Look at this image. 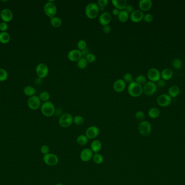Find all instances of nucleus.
<instances>
[{"mask_svg": "<svg viewBox=\"0 0 185 185\" xmlns=\"http://www.w3.org/2000/svg\"><path fill=\"white\" fill-rule=\"evenodd\" d=\"M99 7L95 3H88L85 8V14L86 16L89 19H95L99 13Z\"/></svg>", "mask_w": 185, "mask_h": 185, "instance_id": "f257e3e1", "label": "nucleus"}, {"mask_svg": "<svg viewBox=\"0 0 185 185\" xmlns=\"http://www.w3.org/2000/svg\"><path fill=\"white\" fill-rule=\"evenodd\" d=\"M128 92L131 97H138L143 93V87L135 82H131L128 87Z\"/></svg>", "mask_w": 185, "mask_h": 185, "instance_id": "f03ea898", "label": "nucleus"}, {"mask_svg": "<svg viewBox=\"0 0 185 185\" xmlns=\"http://www.w3.org/2000/svg\"><path fill=\"white\" fill-rule=\"evenodd\" d=\"M42 114L46 117H51L55 112V107L51 101L44 102L41 107Z\"/></svg>", "mask_w": 185, "mask_h": 185, "instance_id": "7ed1b4c3", "label": "nucleus"}, {"mask_svg": "<svg viewBox=\"0 0 185 185\" xmlns=\"http://www.w3.org/2000/svg\"><path fill=\"white\" fill-rule=\"evenodd\" d=\"M152 127L151 123L147 121L140 122L138 125L139 133L143 137H148L152 133Z\"/></svg>", "mask_w": 185, "mask_h": 185, "instance_id": "20e7f679", "label": "nucleus"}, {"mask_svg": "<svg viewBox=\"0 0 185 185\" xmlns=\"http://www.w3.org/2000/svg\"><path fill=\"white\" fill-rule=\"evenodd\" d=\"M54 1H49L44 7V12L50 18L55 16L58 10L56 5L54 3Z\"/></svg>", "mask_w": 185, "mask_h": 185, "instance_id": "39448f33", "label": "nucleus"}, {"mask_svg": "<svg viewBox=\"0 0 185 185\" xmlns=\"http://www.w3.org/2000/svg\"><path fill=\"white\" fill-rule=\"evenodd\" d=\"M58 123L60 126L62 128H68L73 123V117L71 114L66 113L61 115L60 117Z\"/></svg>", "mask_w": 185, "mask_h": 185, "instance_id": "423d86ee", "label": "nucleus"}, {"mask_svg": "<svg viewBox=\"0 0 185 185\" xmlns=\"http://www.w3.org/2000/svg\"><path fill=\"white\" fill-rule=\"evenodd\" d=\"M43 159L44 162L49 166L57 165L59 161L58 156L53 153H48L46 155H44Z\"/></svg>", "mask_w": 185, "mask_h": 185, "instance_id": "0eeeda50", "label": "nucleus"}, {"mask_svg": "<svg viewBox=\"0 0 185 185\" xmlns=\"http://www.w3.org/2000/svg\"><path fill=\"white\" fill-rule=\"evenodd\" d=\"M157 90V85L154 82H146L143 87V92L147 96H152L155 93Z\"/></svg>", "mask_w": 185, "mask_h": 185, "instance_id": "6e6552de", "label": "nucleus"}, {"mask_svg": "<svg viewBox=\"0 0 185 185\" xmlns=\"http://www.w3.org/2000/svg\"><path fill=\"white\" fill-rule=\"evenodd\" d=\"M36 72L39 78H44L48 74V67L44 63H40L37 66Z\"/></svg>", "mask_w": 185, "mask_h": 185, "instance_id": "1a4fd4ad", "label": "nucleus"}, {"mask_svg": "<svg viewBox=\"0 0 185 185\" xmlns=\"http://www.w3.org/2000/svg\"><path fill=\"white\" fill-rule=\"evenodd\" d=\"M27 104L30 109L33 110H37L41 106V100L39 96L34 95L29 97Z\"/></svg>", "mask_w": 185, "mask_h": 185, "instance_id": "9d476101", "label": "nucleus"}, {"mask_svg": "<svg viewBox=\"0 0 185 185\" xmlns=\"http://www.w3.org/2000/svg\"><path fill=\"white\" fill-rule=\"evenodd\" d=\"M172 102V98L168 94H161L157 98V103L159 106L167 107L170 105Z\"/></svg>", "mask_w": 185, "mask_h": 185, "instance_id": "9b49d317", "label": "nucleus"}, {"mask_svg": "<svg viewBox=\"0 0 185 185\" xmlns=\"http://www.w3.org/2000/svg\"><path fill=\"white\" fill-rule=\"evenodd\" d=\"M147 77L151 82H157L161 79V73L156 68H151L147 72Z\"/></svg>", "mask_w": 185, "mask_h": 185, "instance_id": "f8f14e48", "label": "nucleus"}, {"mask_svg": "<svg viewBox=\"0 0 185 185\" xmlns=\"http://www.w3.org/2000/svg\"><path fill=\"white\" fill-rule=\"evenodd\" d=\"M100 133V130L97 126H92L88 127L86 131V136L88 139L92 140L97 137Z\"/></svg>", "mask_w": 185, "mask_h": 185, "instance_id": "ddd939ff", "label": "nucleus"}, {"mask_svg": "<svg viewBox=\"0 0 185 185\" xmlns=\"http://www.w3.org/2000/svg\"><path fill=\"white\" fill-rule=\"evenodd\" d=\"M82 57L81 51L79 49H72L68 52L67 58L71 62H78Z\"/></svg>", "mask_w": 185, "mask_h": 185, "instance_id": "4468645a", "label": "nucleus"}, {"mask_svg": "<svg viewBox=\"0 0 185 185\" xmlns=\"http://www.w3.org/2000/svg\"><path fill=\"white\" fill-rule=\"evenodd\" d=\"M111 20L112 15L110 12H102L99 17V22L100 25L103 26L109 25L111 22Z\"/></svg>", "mask_w": 185, "mask_h": 185, "instance_id": "2eb2a0df", "label": "nucleus"}, {"mask_svg": "<svg viewBox=\"0 0 185 185\" xmlns=\"http://www.w3.org/2000/svg\"><path fill=\"white\" fill-rule=\"evenodd\" d=\"M126 87V83L122 79H117L114 83L113 87L115 91L117 93H121L124 91Z\"/></svg>", "mask_w": 185, "mask_h": 185, "instance_id": "dca6fc26", "label": "nucleus"}, {"mask_svg": "<svg viewBox=\"0 0 185 185\" xmlns=\"http://www.w3.org/2000/svg\"><path fill=\"white\" fill-rule=\"evenodd\" d=\"M0 17L3 22H9L12 20L13 17V13L12 11L9 9L5 8L1 10L0 13Z\"/></svg>", "mask_w": 185, "mask_h": 185, "instance_id": "f3484780", "label": "nucleus"}, {"mask_svg": "<svg viewBox=\"0 0 185 185\" xmlns=\"http://www.w3.org/2000/svg\"><path fill=\"white\" fill-rule=\"evenodd\" d=\"M144 14L141 10H134L130 15V19L132 22L138 23L144 19Z\"/></svg>", "mask_w": 185, "mask_h": 185, "instance_id": "a211bd4d", "label": "nucleus"}, {"mask_svg": "<svg viewBox=\"0 0 185 185\" xmlns=\"http://www.w3.org/2000/svg\"><path fill=\"white\" fill-rule=\"evenodd\" d=\"M93 152L89 148H85L81 152L80 158L83 162H88L92 159Z\"/></svg>", "mask_w": 185, "mask_h": 185, "instance_id": "6ab92c4d", "label": "nucleus"}, {"mask_svg": "<svg viewBox=\"0 0 185 185\" xmlns=\"http://www.w3.org/2000/svg\"><path fill=\"white\" fill-rule=\"evenodd\" d=\"M152 5L153 3L151 0H140L139 1V8L142 12H147L150 10Z\"/></svg>", "mask_w": 185, "mask_h": 185, "instance_id": "aec40b11", "label": "nucleus"}, {"mask_svg": "<svg viewBox=\"0 0 185 185\" xmlns=\"http://www.w3.org/2000/svg\"><path fill=\"white\" fill-rule=\"evenodd\" d=\"M112 5L119 10H124L127 5V0H112Z\"/></svg>", "mask_w": 185, "mask_h": 185, "instance_id": "412c9836", "label": "nucleus"}, {"mask_svg": "<svg viewBox=\"0 0 185 185\" xmlns=\"http://www.w3.org/2000/svg\"><path fill=\"white\" fill-rule=\"evenodd\" d=\"M173 76V71L170 69L166 68L161 72V77L165 80H170Z\"/></svg>", "mask_w": 185, "mask_h": 185, "instance_id": "4be33fe9", "label": "nucleus"}, {"mask_svg": "<svg viewBox=\"0 0 185 185\" xmlns=\"http://www.w3.org/2000/svg\"><path fill=\"white\" fill-rule=\"evenodd\" d=\"M102 148V143L99 140H94L92 141L91 145H90V149L92 151V152L97 153L100 151Z\"/></svg>", "mask_w": 185, "mask_h": 185, "instance_id": "5701e85b", "label": "nucleus"}, {"mask_svg": "<svg viewBox=\"0 0 185 185\" xmlns=\"http://www.w3.org/2000/svg\"><path fill=\"white\" fill-rule=\"evenodd\" d=\"M168 95L171 98H175L180 94V89L177 85L171 86L168 89Z\"/></svg>", "mask_w": 185, "mask_h": 185, "instance_id": "b1692460", "label": "nucleus"}, {"mask_svg": "<svg viewBox=\"0 0 185 185\" xmlns=\"http://www.w3.org/2000/svg\"><path fill=\"white\" fill-rule=\"evenodd\" d=\"M148 115L151 119H157L160 115V111L158 108L155 107H153L149 110Z\"/></svg>", "mask_w": 185, "mask_h": 185, "instance_id": "393cba45", "label": "nucleus"}, {"mask_svg": "<svg viewBox=\"0 0 185 185\" xmlns=\"http://www.w3.org/2000/svg\"><path fill=\"white\" fill-rule=\"evenodd\" d=\"M50 22L51 26L54 28L60 27L62 24V20L60 17L54 16L51 18Z\"/></svg>", "mask_w": 185, "mask_h": 185, "instance_id": "a878e982", "label": "nucleus"}, {"mask_svg": "<svg viewBox=\"0 0 185 185\" xmlns=\"http://www.w3.org/2000/svg\"><path fill=\"white\" fill-rule=\"evenodd\" d=\"M23 92L26 96L30 97L33 96L35 94L36 90L34 87L29 85V86L24 87V89H23Z\"/></svg>", "mask_w": 185, "mask_h": 185, "instance_id": "bb28decb", "label": "nucleus"}, {"mask_svg": "<svg viewBox=\"0 0 185 185\" xmlns=\"http://www.w3.org/2000/svg\"><path fill=\"white\" fill-rule=\"evenodd\" d=\"M118 19L122 23L126 22L129 18V14L127 12L126 10H121L119 12V14L118 15Z\"/></svg>", "mask_w": 185, "mask_h": 185, "instance_id": "cd10ccee", "label": "nucleus"}, {"mask_svg": "<svg viewBox=\"0 0 185 185\" xmlns=\"http://www.w3.org/2000/svg\"><path fill=\"white\" fill-rule=\"evenodd\" d=\"M10 36L7 32H1L0 33V42L5 44L9 42Z\"/></svg>", "mask_w": 185, "mask_h": 185, "instance_id": "c85d7f7f", "label": "nucleus"}, {"mask_svg": "<svg viewBox=\"0 0 185 185\" xmlns=\"http://www.w3.org/2000/svg\"><path fill=\"white\" fill-rule=\"evenodd\" d=\"M88 141V139L86 136L84 135H79L76 139V142L79 146H85L86 144L87 143Z\"/></svg>", "mask_w": 185, "mask_h": 185, "instance_id": "c756f323", "label": "nucleus"}, {"mask_svg": "<svg viewBox=\"0 0 185 185\" xmlns=\"http://www.w3.org/2000/svg\"><path fill=\"white\" fill-rule=\"evenodd\" d=\"M92 158L94 162L97 165L101 164L103 161V156L99 153H95V154H94Z\"/></svg>", "mask_w": 185, "mask_h": 185, "instance_id": "7c9ffc66", "label": "nucleus"}, {"mask_svg": "<svg viewBox=\"0 0 185 185\" xmlns=\"http://www.w3.org/2000/svg\"><path fill=\"white\" fill-rule=\"evenodd\" d=\"M87 60L86 59V58L82 57L77 62V65L80 69H85L88 66Z\"/></svg>", "mask_w": 185, "mask_h": 185, "instance_id": "2f4dec72", "label": "nucleus"}, {"mask_svg": "<svg viewBox=\"0 0 185 185\" xmlns=\"http://www.w3.org/2000/svg\"><path fill=\"white\" fill-rule=\"evenodd\" d=\"M172 65L174 69H180L183 66V62L179 58H175L173 60Z\"/></svg>", "mask_w": 185, "mask_h": 185, "instance_id": "473e14b6", "label": "nucleus"}, {"mask_svg": "<svg viewBox=\"0 0 185 185\" xmlns=\"http://www.w3.org/2000/svg\"><path fill=\"white\" fill-rule=\"evenodd\" d=\"M39 98L40 99L41 101L44 102L49 101L51 98V95L47 91H43L41 92L39 96Z\"/></svg>", "mask_w": 185, "mask_h": 185, "instance_id": "72a5a7b5", "label": "nucleus"}, {"mask_svg": "<svg viewBox=\"0 0 185 185\" xmlns=\"http://www.w3.org/2000/svg\"><path fill=\"white\" fill-rule=\"evenodd\" d=\"M84 119L82 116L80 115H77L73 117V123L76 126H82L84 123Z\"/></svg>", "mask_w": 185, "mask_h": 185, "instance_id": "f704fd0d", "label": "nucleus"}, {"mask_svg": "<svg viewBox=\"0 0 185 185\" xmlns=\"http://www.w3.org/2000/svg\"><path fill=\"white\" fill-rule=\"evenodd\" d=\"M8 77L7 71L2 68H0V82H3Z\"/></svg>", "mask_w": 185, "mask_h": 185, "instance_id": "c9c22d12", "label": "nucleus"}, {"mask_svg": "<svg viewBox=\"0 0 185 185\" xmlns=\"http://www.w3.org/2000/svg\"><path fill=\"white\" fill-rule=\"evenodd\" d=\"M146 80H147V79H146V76L142 74H140L139 76H138L135 78V82L141 85L146 84Z\"/></svg>", "mask_w": 185, "mask_h": 185, "instance_id": "e433bc0d", "label": "nucleus"}, {"mask_svg": "<svg viewBox=\"0 0 185 185\" xmlns=\"http://www.w3.org/2000/svg\"><path fill=\"white\" fill-rule=\"evenodd\" d=\"M123 80L124 82L127 83H131V82H134L133 81V76L131 73H126L123 76Z\"/></svg>", "mask_w": 185, "mask_h": 185, "instance_id": "4c0bfd02", "label": "nucleus"}, {"mask_svg": "<svg viewBox=\"0 0 185 185\" xmlns=\"http://www.w3.org/2000/svg\"><path fill=\"white\" fill-rule=\"evenodd\" d=\"M77 47L78 49H79L81 51H82L84 49L87 48V42H86L84 40H80L78 41L77 44Z\"/></svg>", "mask_w": 185, "mask_h": 185, "instance_id": "58836bf2", "label": "nucleus"}, {"mask_svg": "<svg viewBox=\"0 0 185 185\" xmlns=\"http://www.w3.org/2000/svg\"><path fill=\"white\" fill-rule=\"evenodd\" d=\"M135 118H136L138 121L142 122V121H145V119L146 117L145 114L144 113L143 111H138L136 112L135 113Z\"/></svg>", "mask_w": 185, "mask_h": 185, "instance_id": "ea45409f", "label": "nucleus"}, {"mask_svg": "<svg viewBox=\"0 0 185 185\" xmlns=\"http://www.w3.org/2000/svg\"><path fill=\"white\" fill-rule=\"evenodd\" d=\"M86 59L87 60L88 63H92L95 62L96 60V57L95 55L92 53H89L88 55L86 57Z\"/></svg>", "mask_w": 185, "mask_h": 185, "instance_id": "a19ab883", "label": "nucleus"}, {"mask_svg": "<svg viewBox=\"0 0 185 185\" xmlns=\"http://www.w3.org/2000/svg\"><path fill=\"white\" fill-rule=\"evenodd\" d=\"M153 20V16L150 13H147L146 14H144V20L145 22L147 23H151L152 22Z\"/></svg>", "mask_w": 185, "mask_h": 185, "instance_id": "79ce46f5", "label": "nucleus"}, {"mask_svg": "<svg viewBox=\"0 0 185 185\" xmlns=\"http://www.w3.org/2000/svg\"><path fill=\"white\" fill-rule=\"evenodd\" d=\"M40 150H41V152L42 154H43L44 155H46L47 154L49 153L50 148L48 146H47V145H44L41 147Z\"/></svg>", "mask_w": 185, "mask_h": 185, "instance_id": "37998d69", "label": "nucleus"}, {"mask_svg": "<svg viewBox=\"0 0 185 185\" xmlns=\"http://www.w3.org/2000/svg\"><path fill=\"white\" fill-rule=\"evenodd\" d=\"M8 28L7 23L5 22H0V30L1 32H5Z\"/></svg>", "mask_w": 185, "mask_h": 185, "instance_id": "c03bdc74", "label": "nucleus"}, {"mask_svg": "<svg viewBox=\"0 0 185 185\" xmlns=\"http://www.w3.org/2000/svg\"><path fill=\"white\" fill-rule=\"evenodd\" d=\"M108 0H99L97 1V5L100 7H105L108 4Z\"/></svg>", "mask_w": 185, "mask_h": 185, "instance_id": "a18cd8bd", "label": "nucleus"}, {"mask_svg": "<svg viewBox=\"0 0 185 185\" xmlns=\"http://www.w3.org/2000/svg\"><path fill=\"white\" fill-rule=\"evenodd\" d=\"M166 85V82L165 80H163V79L161 78L160 80H159L157 82V85L159 87H165Z\"/></svg>", "mask_w": 185, "mask_h": 185, "instance_id": "49530a36", "label": "nucleus"}, {"mask_svg": "<svg viewBox=\"0 0 185 185\" xmlns=\"http://www.w3.org/2000/svg\"><path fill=\"white\" fill-rule=\"evenodd\" d=\"M102 30L105 34H108L111 32V27L109 25H107V26H105L103 27Z\"/></svg>", "mask_w": 185, "mask_h": 185, "instance_id": "de8ad7c7", "label": "nucleus"}, {"mask_svg": "<svg viewBox=\"0 0 185 185\" xmlns=\"http://www.w3.org/2000/svg\"><path fill=\"white\" fill-rule=\"evenodd\" d=\"M124 10H126L128 14H129V13L131 14V12L134 11V8L131 5H127Z\"/></svg>", "mask_w": 185, "mask_h": 185, "instance_id": "09e8293b", "label": "nucleus"}, {"mask_svg": "<svg viewBox=\"0 0 185 185\" xmlns=\"http://www.w3.org/2000/svg\"><path fill=\"white\" fill-rule=\"evenodd\" d=\"M81 53H82V56H84V57H86V56L89 53V51H88L87 48L82 51H81Z\"/></svg>", "mask_w": 185, "mask_h": 185, "instance_id": "8fccbe9b", "label": "nucleus"}, {"mask_svg": "<svg viewBox=\"0 0 185 185\" xmlns=\"http://www.w3.org/2000/svg\"><path fill=\"white\" fill-rule=\"evenodd\" d=\"M120 10L117 9H114L113 10H112V14L115 16H118V15L119 14Z\"/></svg>", "mask_w": 185, "mask_h": 185, "instance_id": "3c124183", "label": "nucleus"}, {"mask_svg": "<svg viewBox=\"0 0 185 185\" xmlns=\"http://www.w3.org/2000/svg\"><path fill=\"white\" fill-rule=\"evenodd\" d=\"M63 185V184H62V183H57V184H56V185Z\"/></svg>", "mask_w": 185, "mask_h": 185, "instance_id": "603ef678", "label": "nucleus"}]
</instances>
